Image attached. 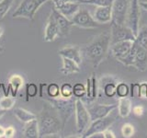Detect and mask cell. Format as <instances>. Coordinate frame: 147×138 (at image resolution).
I'll return each mask as SVG.
<instances>
[{"mask_svg": "<svg viewBox=\"0 0 147 138\" xmlns=\"http://www.w3.org/2000/svg\"><path fill=\"white\" fill-rule=\"evenodd\" d=\"M40 137L58 135L63 130V123L58 112L51 103L44 104L40 113L37 115Z\"/></svg>", "mask_w": 147, "mask_h": 138, "instance_id": "cell-1", "label": "cell"}, {"mask_svg": "<svg viewBox=\"0 0 147 138\" xmlns=\"http://www.w3.org/2000/svg\"><path fill=\"white\" fill-rule=\"evenodd\" d=\"M110 47V34L102 33L93 39L85 48L86 57L93 64L95 68L98 67L107 56Z\"/></svg>", "mask_w": 147, "mask_h": 138, "instance_id": "cell-2", "label": "cell"}, {"mask_svg": "<svg viewBox=\"0 0 147 138\" xmlns=\"http://www.w3.org/2000/svg\"><path fill=\"white\" fill-rule=\"evenodd\" d=\"M76 97H72V98L65 99L63 97H59V98H48L46 99V101L52 104L53 107L56 109L58 112V114L63 123V127L64 129L65 124L70 118L73 113L75 112L76 109Z\"/></svg>", "mask_w": 147, "mask_h": 138, "instance_id": "cell-3", "label": "cell"}, {"mask_svg": "<svg viewBox=\"0 0 147 138\" xmlns=\"http://www.w3.org/2000/svg\"><path fill=\"white\" fill-rule=\"evenodd\" d=\"M49 0H22L20 6L13 13V18H24L33 20L38 9Z\"/></svg>", "mask_w": 147, "mask_h": 138, "instance_id": "cell-4", "label": "cell"}, {"mask_svg": "<svg viewBox=\"0 0 147 138\" xmlns=\"http://www.w3.org/2000/svg\"><path fill=\"white\" fill-rule=\"evenodd\" d=\"M112 112H111L109 115L103 118H99L95 120V121H92V123L89 124V126L84 132V133L82 135V137L89 138L96 135L102 133L106 129L109 128L117 119V116L116 115H112Z\"/></svg>", "mask_w": 147, "mask_h": 138, "instance_id": "cell-5", "label": "cell"}, {"mask_svg": "<svg viewBox=\"0 0 147 138\" xmlns=\"http://www.w3.org/2000/svg\"><path fill=\"white\" fill-rule=\"evenodd\" d=\"M75 114H76V133L77 135H82L84 132L87 129V127L89 126L91 119H90L88 110L85 106L81 99H76Z\"/></svg>", "mask_w": 147, "mask_h": 138, "instance_id": "cell-6", "label": "cell"}, {"mask_svg": "<svg viewBox=\"0 0 147 138\" xmlns=\"http://www.w3.org/2000/svg\"><path fill=\"white\" fill-rule=\"evenodd\" d=\"M141 6H140V0H131L130 6L127 12L126 21L125 24L132 30L135 36L139 30V24H140V18H141Z\"/></svg>", "mask_w": 147, "mask_h": 138, "instance_id": "cell-7", "label": "cell"}, {"mask_svg": "<svg viewBox=\"0 0 147 138\" xmlns=\"http://www.w3.org/2000/svg\"><path fill=\"white\" fill-rule=\"evenodd\" d=\"M131 0H114L111 5L112 20L111 23L117 25H124L126 21L127 12Z\"/></svg>", "mask_w": 147, "mask_h": 138, "instance_id": "cell-8", "label": "cell"}, {"mask_svg": "<svg viewBox=\"0 0 147 138\" xmlns=\"http://www.w3.org/2000/svg\"><path fill=\"white\" fill-rule=\"evenodd\" d=\"M136 39L135 34L126 24L117 25L111 23V31H110V44L122 41H132Z\"/></svg>", "mask_w": 147, "mask_h": 138, "instance_id": "cell-9", "label": "cell"}, {"mask_svg": "<svg viewBox=\"0 0 147 138\" xmlns=\"http://www.w3.org/2000/svg\"><path fill=\"white\" fill-rule=\"evenodd\" d=\"M71 21L73 25L83 28V29H95L99 26V23L95 20L94 17L86 9L80 8L76 13V15L71 18Z\"/></svg>", "mask_w": 147, "mask_h": 138, "instance_id": "cell-10", "label": "cell"}, {"mask_svg": "<svg viewBox=\"0 0 147 138\" xmlns=\"http://www.w3.org/2000/svg\"><path fill=\"white\" fill-rule=\"evenodd\" d=\"M118 107L117 104H93L87 109L90 115L91 122L95 121L96 119L103 118L109 115L114 110H116Z\"/></svg>", "mask_w": 147, "mask_h": 138, "instance_id": "cell-11", "label": "cell"}, {"mask_svg": "<svg viewBox=\"0 0 147 138\" xmlns=\"http://www.w3.org/2000/svg\"><path fill=\"white\" fill-rule=\"evenodd\" d=\"M51 14L53 16L55 21L57 23L60 36H67L70 33L71 27L73 26L71 20H69L65 16H63V14L54 7L52 8V10H51Z\"/></svg>", "mask_w": 147, "mask_h": 138, "instance_id": "cell-12", "label": "cell"}, {"mask_svg": "<svg viewBox=\"0 0 147 138\" xmlns=\"http://www.w3.org/2000/svg\"><path fill=\"white\" fill-rule=\"evenodd\" d=\"M133 44L132 41H118L113 44H110L109 47V52L111 55L116 58L118 61L126 56V54L130 52L131 46Z\"/></svg>", "mask_w": 147, "mask_h": 138, "instance_id": "cell-13", "label": "cell"}, {"mask_svg": "<svg viewBox=\"0 0 147 138\" xmlns=\"http://www.w3.org/2000/svg\"><path fill=\"white\" fill-rule=\"evenodd\" d=\"M58 54L61 57H66L75 61L78 64H82V53L79 46L77 45H67L58 51Z\"/></svg>", "mask_w": 147, "mask_h": 138, "instance_id": "cell-14", "label": "cell"}, {"mask_svg": "<svg viewBox=\"0 0 147 138\" xmlns=\"http://www.w3.org/2000/svg\"><path fill=\"white\" fill-rule=\"evenodd\" d=\"M60 36L59 32V28L57 26V23L55 21L53 16L50 13V16L47 20L44 29V38L43 41H47V43H51L56 40L57 37Z\"/></svg>", "mask_w": 147, "mask_h": 138, "instance_id": "cell-15", "label": "cell"}, {"mask_svg": "<svg viewBox=\"0 0 147 138\" xmlns=\"http://www.w3.org/2000/svg\"><path fill=\"white\" fill-rule=\"evenodd\" d=\"M86 97L88 102H93L96 99L98 96V90H99V83L96 79V74L93 73L90 78L86 79Z\"/></svg>", "mask_w": 147, "mask_h": 138, "instance_id": "cell-16", "label": "cell"}, {"mask_svg": "<svg viewBox=\"0 0 147 138\" xmlns=\"http://www.w3.org/2000/svg\"><path fill=\"white\" fill-rule=\"evenodd\" d=\"M95 20L99 24H106V23L111 22L112 20V9L111 6H103L96 7L94 12Z\"/></svg>", "mask_w": 147, "mask_h": 138, "instance_id": "cell-17", "label": "cell"}, {"mask_svg": "<svg viewBox=\"0 0 147 138\" xmlns=\"http://www.w3.org/2000/svg\"><path fill=\"white\" fill-rule=\"evenodd\" d=\"M132 66L140 72H144L147 70V49L142 48L141 46L138 47Z\"/></svg>", "mask_w": 147, "mask_h": 138, "instance_id": "cell-18", "label": "cell"}, {"mask_svg": "<svg viewBox=\"0 0 147 138\" xmlns=\"http://www.w3.org/2000/svg\"><path fill=\"white\" fill-rule=\"evenodd\" d=\"M56 9H58L63 16H65L67 18L71 20L76 15V13L80 9V4L78 2L67 1Z\"/></svg>", "mask_w": 147, "mask_h": 138, "instance_id": "cell-19", "label": "cell"}, {"mask_svg": "<svg viewBox=\"0 0 147 138\" xmlns=\"http://www.w3.org/2000/svg\"><path fill=\"white\" fill-rule=\"evenodd\" d=\"M63 60V66L62 68L60 69V72L63 74L64 76L71 75V74L79 73L81 71V68L79 64L73 61L71 59H68L66 57H62Z\"/></svg>", "mask_w": 147, "mask_h": 138, "instance_id": "cell-20", "label": "cell"}, {"mask_svg": "<svg viewBox=\"0 0 147 138\" xmlns=\"http://www.w3.org/2000/svg\"><path fill=\"white\" fill-rule=\"evenodd\" d=\"M23 136L26 138H39V125L37 119L32 120L25 123L24 129H23Z\"/></svg>", "mask_w": 147, "mask_h": 138, "instance_id": "cell-21", "label": "cell"}, {"mask_svg": "<svg viewBox=\"0 0 147 138\" xmlns=\"http://www.w3.org/2000/svg\"><path fill=\"white\" fill-rule=\"evenodd\" d=\"M118 114L122 118H126L131 112V99L125 97V98H119L118 100Z\"/></svg>", "mask_w": 147, "mask_h": 138, "instance_id": "cell-22", "label": "cell"}, {"mask_svg": "<svg viewBox=\"0 0 147 138\" xmlns=\"http://www.w3.org/2000/svg\"><path fill=\"white\" fill-rule=\"evenodd\" d=\"M8 86L10 89V92L12 97H17L18 91H20V87L24 85V79L20 75H13L8 80Z\"/></svg>", "mask_w": 147, "mask_h": 138, "instance_id": "cell-23", "label": "cell"}, {"mask_svg": "<svg viewBox=\"0 0 147 138\" xmlns=\"http://www.w3.org/2000/svg\"><path fill=\"white\" fill-rule=\"evenodd\" d=\"M13 113L18 121L24 123L30 121H32V120H34V119H37L36 114H34L33 112H30L29 110H27L23 108H15Z\"/></svg>", "mask_w": 147, "mask_h": 138, "instance_id": "cell-24", "label": "cell"}, {"mask_svg": "<svg viewBox=\"0 0 147 138\" xmlns=\"http://www.w3.org/2000/svg\"><path fill=\"white\" fill-rule=\"evenodd\" d=\"M138 47H139V45H138V43L134 41H133V44L131 46V48L130 50V52L126 54V56H124L121 60H119V62H121L125 66H133V62H134V59H135V56H136V53H137Z\"/></svg>", "mask_w": 147, "mask_h": 138, "instance_id": "cell-25", "label": "cell"}, {"mask_svg": "<svg viewBox=\"0 0 147 138\" xmlns=\"http://www.w3.org/2000/svg\"><path fill=\"white\" fill-rule=\"evenodd\" d=\"M135 41L141 47L147 49V26H142L139 28Z\"/></svg>", "mask_w": 147, "mask_h": 138, "instance_id": "cell-26", "label": "cell"}, {"mask_svg": "<svg viewBox=\"0 0 147 138\" xmlns=\"http://www.w3.org/2000/svg\"><path fill=\"white\" fill-rule=\"evenodd\" d=\"M39 93V86L35 83H28L25 87L26 101H29L30 98H35Z\"/></svg>", "mask_w": 147, "mask_h": 138, "instance_id": "cell-27", "label": "cell"}, {"mask_svg": "<svg viewBox=\"0 0 147 138\" xmlns=\"http://www.w3.org/2000/svg\"><path fill=\"white\" fill-rule=\"evenodd\" d=\"M116 84L112 81L105 82L104 86H102V90L104 95L107 98H114L116 96Z\"/></svg>", "mask_w": 147, "mask_h": 138, "instance_id": "cell-28", "label": "cell"}, {"mask_svg": "<svg viewBox=\"0 0 147 138\" xmlns=\"http://www.w3.org/2000/svg\"><path fill=\"white\" fill-rule=\"evenodd\" d=\"M130 95V86L125 82H119L116 86V96L119 98H125Z\"/></svg>", "mask_w": 147, "mask_h": 138, "instance_id": "cell-29", "label": "cell"}, {"mask_svg": "<svg viewBox=\"0 0 147 138\" xmlns=\"http://www.w3.org/2000/svg\"><path fill=\"white\" fill-rule=\"evenodd\" d=\"M16 103V98L10 96H5L4 98L0 99V109L3 110H11Z\"/></svg>", "mask_w": 147, "mask_h": 138, "instance_id": "cell-30", "label": "cell"}, {"mask_svg": "<svg viewBox=\"0 0 147 138\" xmlns=\"http://www.w3.org/2000/svg\"><path fill=\"white\" fill-rule=\"evenodd\" d=\"M47 95L49 98H59L61 97V91H60V87L57 83H50L47 84Z\"/></svg>", "mask_w": 147, "mask_h": 138, "instance_id": "cell-31", "label": "cell"}, {"mask_svg": "<svg viewBox=\"0 0 147 138\" xmlns=\"http://www.w3.org/2000/svg\"><path fill=\"white\" fill-rule=\"evenodd\" d=\"M114 0H74V2H78L79 4H88L94 5L96 7L111 6Z\"/></svg>", "mask_w": 147, "mask_h": 138, "instance_id": "cell-32", "label": "cell"}, {"mask_svg": "<svg viewBox=\"0 0 147 138\" xmlns=\"http://www.w3.org/2000/svg\"><path fill=\"white\" fill-rule=\"evenodd\" d=\"M15 0H1L0 1V20L6 17L7 12L10 10L12 5Z\"/></svg>", "mask_w": 147, "mask_h": 138, "instance_id": "cell-33", "label": "cell"}, {"mask_svg": "<svg viewBox=\"0 0 147 138\" xmlns=\"http://www.w3.org/2000/svg\"><path fill=\"white\" fill-rule=\"evenodd\" d=\"M73 92H74V97H76V99L84 98L86 94V86L83 83H76L73 86Z\"/></svg>", "mask_w": 147, "mask_h": 138, "instance_id": "cell-34", "label": "cell"}, {"mask_svg": "<svg viewBox=\"0 0 147 138\" xmlns=\"http://www.w3.org/2000/svg\"><path fill=\"white\" fill-rule=\"evenodd\" d=\"M60 91H61V97H63V98L69 99L74 97L73 86L70 83H63V84L60 87Z\"/></svg>", "mask_w": 147, "mask_h": 138, "instance_id": "cell-35", "label": "cell"}, {"mask_svg": "<svg viewBox=\"0 0 147 138\" xmlns=\"http://www.w3.org/2000/svg\"><path fill=\"white\" fill-rule=\"evenodd\" d=\"M134 127L131 123H124L121 127V135L125 138H131L134 135Z\"/></svg>", "mask_w": 147, "mask_h": 138, "instance_id": "cell-36", "label": "cell"}, {"mask_svg": "<svg viewBox=\"0 0 147 138\" xmlns=\"http://www.w3.org/2000/svg\"><path fill=\"white\" fill-rule=\"evenodd\" d=\"M130 96L132 99H140V83L134 82L130 86Z\"/></svg>", "mask_w": 147, "mask_h": 138, "instance_id": "cell-37", "label": "cell"}, {"mask_svg": "<svg viewBox=\"0 0 147 138\" xmlns=\"http://www.w3.org/2000/svg\"><path fill=\"white\" fill-rule=\"evenodd\" d=\"M140 99H147V82L140 83Z\"/></svg>", "mask_w": 147, "mask_h": 138, "instance_id": "cell-38", "label": "cell"}, {"mask_svg": "<svg viewBox=\"0 0 147 138\" xmlns=\"http://www.w3.org/2000/svg\"><path fill=\"white\" fill-rule=\"evenodd\" d=\"M132 112L134 115L138 117H141L142 116V114L144 112V109L142 106H135V107L132 108Z\"/></svg>", "mask_w": 147, "mask_h": 138, "instance_id": "cell-39", "label": "cell"}, {"mask_svg": "<svg viewBox=\"0 0 147 138\" xmlns=\"http://www.w3.org/2000/svg\"><path fill=\"white\" fill-rule=\"evenodd\" d=\"M15 133H16L15 128L13 126H9V127L6 128V135H5V137L12 138V137H14V135H15Z\"/></svg>", "mask_w": 147, "mask_h": 138, "instance_id": "cell-40", "label": "cell"}, {"mask_svg": "<svg viewBox=\"0 0 147 138\" xmlns=\"http://www.w3.org/2000/svg\"><path fill=\"white\" fill-rule=\"evenodd\" d=\"M102 136L104 138H116V135H115V133L110 130L109 128L106 129V130L102 133Z\"/></svg>", "mask_w": 147, "mask_h": 138, "instance_id": "cell-41", "label": "cell"}, {"mask_svg": "<svg viewBox=\"0 0 147 138\" xmlns=\"http://www.w3.org/2000/svg\"><path fill=\"white\" fill-rule=\"evenodd\" d=\"M5 135H6V128L0 125V138L5 137Z\"/></svg>", "mask_w": 147, "mask_h": 138, "instance_id": "cell-42", "label": "cell"}, {"mask_svg": "<svg viewBox=\"0 0 147 138\" xmlns=\"http://www.w3.org/2000/svg\"><path fill=\"white\" fill-rule=\"evenodd\" d=\"M140 6L142 9L147 11V1H140Z\"/></svg>", "mask_w": 147, "mask_h": 138, "instance_id": "cell-43", "label": "cell"}, {"mask_svg": "<svg viewBox=\"0 0 147 138\" xmlns=\"http://www.w3.org/2000/svg\"><path fill=\"white\" fill-rule=\"evenodd\" d=\"M7 110H3V109H0V119H1L5 114H6Z\"/></svg>", "mask_w": 147, "mask_h": 138, "instance_id": "cell-44", "label": "cell"}, {"mask_svg": "<svg viewBox=\"0 0 147 138\" xmlns=\"http://www.w3.org/2000/svg\"><path fill=\"white\" fill-rule=\"evenodd\" d=\"M3 33H4V29H3V28L0 27V37H1V36L3 35Z\"/></svg>", "mask_w": 147, "mask_h": 138, "instance_id": "cell-45", "label": "cell"}, {"mask_svg": "<svg viewBox=\"0 0 147 138\" xmlns=\"http://www.w3.org/2000/svg\"><path fill=\"white\" fill-rule=\"evenodd\" d=\"M4 51H5V50H4V48L2 47L1 45H0V54H1V53H4Z\"/></svg>", "mask_w": 147, "mask_h": 138, "instance_id": "cell-46", "label": "cell"}]
</instances>
